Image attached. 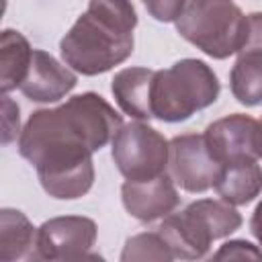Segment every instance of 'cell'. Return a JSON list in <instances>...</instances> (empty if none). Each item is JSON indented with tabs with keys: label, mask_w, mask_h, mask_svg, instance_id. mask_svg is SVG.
Returning <instances> with one entry per match:
<instances>
[{
	"label": "cell",
	"mask_w": 262,
	"mask_h": 262,
	"mask_svg": "<svg viewBox=\"0 0 262 262\" xmlns=\"http://www.w3.org/2000/svg\"><path fill=\"white\" fill-rule=\"evenodd\" d=\"M123 127V117L96 92L31 113L18 135V154L37 170L43 190L57 201L84 196L94 184L92 154Z\"/></svg>",
	"instance_id": "1"
},
{
	"label": "cell",
	"mask_w": 262,
	"mask_h": 262,
	"mask_svg": "<svg viewBox=\"0 0 262 262\" xmlns=\"http://www.w3.org/2000/svg\"><path fill=\"white\" fill-rule=\"evenodd\" d=\"M135 27L137 12L133 4L94 0L59 41L61 59L82 76L104 74L133 53Z\"/></svg>",
	"instance_id": "2"
},
{
	"label": "cell",
	"mask_w": 262,
	"mask_h": 262,
	"mask_svg": "<svg viewBox=\"0 0 262 262\" xmlns=\"http://www.w3.org/2000/svg\"><path fill=\"white\" fill-rule=\"evenodd\" d=\"M221 92V84L211 66L203 59L186 57L168 70H156L151 86V115L164 123H180L211 106Z\"/></svg>",
	"instance_id": "3"
},
{
	"label": "cell",
	"mask_w": 262,
	"mask_h": 262,
	"mask_svg": "<svg viewBox=\"0 0 262 262\" xmlns=\"http://www.w3.org/2000/svg\"><path fill=\"white\" fill-rule=\"evenodd\" d=\"M242 225V215L235 207L217 199H199L180 213H170L158 225L174 258L184 262L201 260L215 239L231 235Z\"/></svg>",
	"instance_id": "4"
},
{
	"label": "cell",
	"mask_w": 262,
	"mask_h": 262,
	"mask_svg": "<svg viewBox=\"0 0 262 262\" xmlns=\"http://www.w3.org/2000/svg\"><path fill=\"white\" fill-rule=\"evenodd\" d=\"M174 25L182 39L213 59H225L239 53L248 39V16L233 2H184V8Z\"/></svg>",
	"instance_id": "5"
},
{
	"label": "cell",
	"mask_w": 262,
	"mask_h": 262,
	"mask_svg": "<svg viewBox=\"0 0 262 262\" xmlns=\"http://www.w3.org/2000/svg\"><path fill=\"white\" fill-rule=\"evenodd\" d=\"M170 141L141 121L123 125L111 141V156L117 170L133 182L151 180L168 172Z\"/></svg>",
	"instance_id": "6"
},
{
	"label": "cell",
	"mask_w": 262,
	"mask_h": 262,
	"mask_svg": "<svg viewBox=\"0 0 262 262\" xmlns=\"http://www.w3.org/2000/svg\"><path fill=\"white\" fill-rule=\"evenodd\" d=\"M221 166L209 154L203 133H184L170 139L168 154V174L174 184L186 192H205L209 190Z\"/></svg>",
	"instance_id": "7"
},
{
	"label": "cell",
	"mask_w": 262,
	"mask_h": 262,
	"mask_svg": "<svg viewBox=\"0 0 262 262\" xmlns=\"http://www.w3.org/2000/svg\"><path fill=\"white\" fill-rule=\"evenodd\" d=\"M203 135L209 154L219 166L260 158L262 129L260 123L250 115L233 113L217 119L205 129Z\"/></svg>",
	"instance_id": "8"
},
{
	"label": "cell",
	"mask_w": 262,
	"mask_h": 262,
	"mask_svg": "<svg viewBox=\"0 0 262 262\" xmlns=\"http://www.w3.org/2000/svg\"><path fill=\"white\" fill-rule=\"evenodd\" d=\"M96 233V223L90 217L61 215L41 223L39 244L49 262H68L90 252Z\"/></svg>",
	"instance_id": "9"
},
{
	"label": "cell",
	"mask_w": 262,
	"mask_h": 262,
	"mask_svg": "<svg viewBox=\"0 0 262 262\" xmlns=\"http://www.w3.org/2000/svg\"><path fill=\"white\" fill-rule=\"evenodd\" d=\"M121 201L131 217L149 223L168 217L178 207L180 196L172 176L166 172L151 180H125L121 186Z\"/></svg>",
	"instance_id": "10"
},
{
	"label": "cell",
	"mask_w": 262,
	"mask_h": 262,
	"mask_svg": "<svg viewBox=\"0 0 262 262\" xmlns=\"http://www.w3.org/2000/svg\"><path fill=\"white\" fill-rule=\"evenodd\" d=\"M78 84V76L63 63H59L51 53L43 49L33 51L29 72L20 84V92L39 104L57 102L70 94Z\"/></svg>",
	"instance_id": "11"
},
{
	"label": "cell",
	"mask_w": 262,
	"mask_h": 262,
	"mask_svg": "<svg viewBox=\"0 0 262 262\" xmlns=\"http://www.w3.org/2000/svg\"><path fill=\"white\" fill-rule=\"evenodd\" d=\"M0 262H49L39 244V227L18 209L0 211Z\"/></svg>",
	"instance_id": "12"
},
{
	"label": "cell",
	"mask_w": 262,
	"mask_h": 262,
	"mask_svg": "<svg viewBox=\"0 0 262 262\" xmlns=\"http://www.w3.org/2000/svg\"><path fill=\"white\" fill-rule=\"evenodd\" d=\"M156 70L149 68H125L115 74L111 80L113 96L119 104V108L137 119V121H149L151 115V86H154Z\"/></svg>",
	"instance_id": "13"
},
{
	"label": "cell",
	"mask_w": 262,
	"mask_h": 262,
	"mask_svg": "<svg viewBox=\"0 0 262 262\" xmlns=\"http://www.w3.org/2000/svg\"><path fill=\"white\" fill-rule=\"evenodd\" d=\"M215 192L231 207L248 205L262 192V166L256 160H239L221 166L213 184Z\"/></svg>",
	"instance_id": "14"
},
{
	"label": "cell",
	"mask_w": 262,
	"mask_h": 262,
	"mask_svg": "<svg viewBox=\"0 0 262 262\" xmlns=\"http://www.w3.org/2000/svg\"><path fill=\"white\" fill-rule=\"evenodd\" d=\"M33 51L27 37L14 29H4L0 35V90L2 96H6L10 90L20 88L31 59Z\"/></svg>",
	"instance_id": "15"
},
{
	"label": "cell",
	"mask_w": 262,
	"mask_h": 262,
	"mask_svg": "<svg viewBox=\"0 0 262 262\" xmlns=\"http://www.w3.org/2000/svg\"><path fill=\"white\" fill-rule=\"evenodd\" d=\"M229 88L237 102L246 106L262 104V53L239 51L229 72Z\"/></svg>",
	"instance_id": "16"
},
{
	"label": "cell",
	"mask_w": 262,
	"mask_h": 262,
	"mask_svg": "<svg viewBox=\"0 0 262 262\" xmlns=\"http://www.w3.org/2000/svg\"><path fill=\"white\" fill-rule=\"evenodd\" d=\"M119 262H174V254L158 231H141L125 242Z\"/></svg>",
	"instance_id": "17"
},
{
	"label": "cell",
	"mask_w": 262,
	"mask_h": 262,
	"mask_svg": "<svg viewBox=\"0 0 262 262\" xmlns=\"http://www.w3.org/2000/svg\"><path fill=\"white\" fill-rule=\"evenodd\" d=\"M207 262H262V248L248 239H229Z\"/></svg>",
	"instance_id": "18"
},
{
	"label": "cell",
	"mask_w": 262,
	"mask_h": 262,
	"mask_svg": "<svg viewBox=\"0 0 262 262\" xmlns=\"http://www.w3.org/2000/svg\"><path fill=\"white\" fill-rule=\"evenodd\" d=\"M16 135H20L18 104L6 94L2 96V143L8 145Z\"/></svg>",
	"instance_id": "19"
},
{
	"label": "cell",
	"mask_w": 262,
	"mask_h": 262,
	"mask_svg": "<svg viewBox=\"0 0 262 262\" xmlns=\"http://www.w3.org/2000/svg\"><path fill=\"white\" fill-rule=\"evenodd\" d=\"M184 8L182 0H158V2H145V10L160 23H176Z\"/></svg>",
	"instance_id": "20"
},
{
	"label": "cell",
	"mask_w": 262,
	"mask_h": 262,
	"mask_svg": "<svg viewBox=\"0 0 262 262\" xmlns=\"http://www.w3.org/2000/svg\"><path fill=\"white\" fill-rule=\"evenodd\" d=\"M242 51H260L262 53V12L248 14V39Z\"/></svg>",
	"instance_id": "21"
},
{
	"label": "cell",
	"mask_w": 262,
	"mask_h": 262,
	"mask_svg": "<svg viewBox=\"0 0 262 262\" xmlns=\"http://www.w3.org/2000/svg\"><path fill=\"white\" fill-rule=\"evenodd\" d=\"M250 231H252V235L258 239V244L262 246V201L256 205V209H254V213H252Z\"/></svg>",
	"instance_id": "22"
},
{
	"label": "cell",
	"mask_w": 262,
	"mask_h": 262,
	"mask_svg": "<svg viewBox=\"0 0 262 262\" xmlns=\"http://www.w3.org/2000/svg\"><path fill=\"white\" fill-rule=\"evenodd\" d=\"M68 262H106V260L96 252H86V254H82V256H78L74 260H68Z\"/></svg>",
	"instance_id": "23"
},
{
	"label": "cell",
	"mask_w": 262,
	"mask_h": 262,
	"mask_svg": "<svg viewBox=\"0 0 262 262\" xmlns=\"http://www.w3.org/2000/svg\"><path fill=\"white\" fill-rule=\"evenodd\" d=\"M260 129H262V121H260ZM260 158H262V145H260Z\"/></svg>",
	"instance_id": "24"
}]
</instances>
